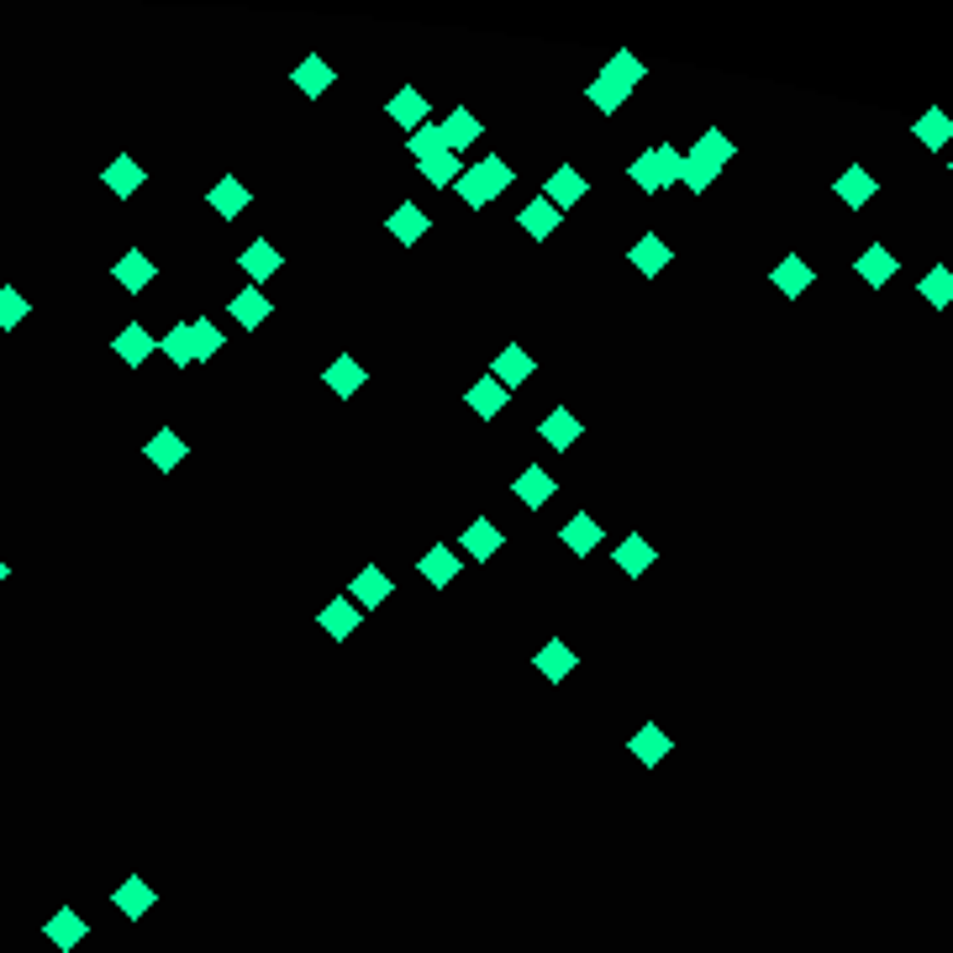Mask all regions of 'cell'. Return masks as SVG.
<instances>
[{"label": "cell", "instance_id": "6da1fadb", "mask_svg": "<svg viewBox=\"0 0 953 953\" xmlns=\"http://www.w3.org/2000/svg\"><path fill=\"white\" fill-rule=\"evenodd\" d=\"M732 153H738V143H732L722 127H706V132H701V143L686 153L680 184H686V190H695V195H706V190H712V179L732 164Z\"/></svg>", "mask_w": 953, "mask_h": 953}, {"label": "cell", "instance_id": "7a4b0ae2", "mask_svg": "<svg viewBox=\"0 0 953 953\" xmlns=\"http://www.w3.org/2000/svg\"><path fill=\"white\" fill-rule=\"evenodd\" d=\"M643 59H632V53H611L606 59V69H600L596 80H591V106H600V117H611V111H622V100L632 95V85H643Z\"/></svg>", "mask_w": 953, "mask_h": 953}, {"label": "cell", "instance_id": "3957f363", "mask_svg": "<svg viewBox=\"0 0 953 953\" xmlns=\"http://www.w3.org/2000/svg\"><path fill=\"white\" fill-rule=\"evenodd\" d=\"M507 184H511V164L501 158V153H485L475 169H464V175L453 179L458 201H464V206H475V211H485L496 195H507Z\"/></svg>", "mask_w": 953, "mask_h": 953}, {"label": "cell", "instance_id": "277c9868", "mask_svg": "<svg viewBox=\"0 0 953 953\" xmlns=\"http://www.w3.org/2000/svg\"><path fill=\"white\" fill-rule=\"evenodd\" d=\"M680 169H686V153L669 148V143H658V148H648L643 158H632V169H627V175H632V184H638V190H648V195H654V190L680 184Z\"/></svg>", "mask_w": 953, "mask_h": 953}, {"label": "cell", "instance_id": "5b68a950", "mask_svg": "<svg viewBox=\"0 0 953 953\" xmlns=\"http://www.w3.org/2000/svg\"><path fill=\"white\" fill-rule=\"evenodd\" d=\"M585 195H591V184H585V175H580V169H574V164H559V169H553V175L543 179V201H548V206H553V211H569V206H580V201H585Z\"/></svg>", "mask_w": 953, "mask_h": 953}, {"label": "cell", "instance_id": "8992f818", "mask_svg": "<svg viewBox=\"0 0 953 953\" xmlns=\"http://www.w3.org/2000/svg\"><path fill=\"white\" fill-rule=\"evenodd\" d=\"M895 269H901V259H895V253L885 248V242H869L865 253L854 259V274L865 279L869 290H885V285L895 279Z\"/></svg>", "mask_w": 953, "mask_h": 953}, {"label": "cell", "instance_id": "52a82bcc", "mask_svg": "<svg viewBox=\"0 0 953 953\" xmlns=\"http://www.w3.org/2000/svg\"><path fill=\"white\" fill-rule=\"evenodd\" d=\"M833 195L843 201L848 211H865L874 195H880V184H874V175H869L865 164H848L843 175H837V184H833Z\"/></svg>", "mask_w": 953, "mask_h": 953}, {"label": "cell", "instance_id": "ba28073f", "mask_svg": "<svg viewBox=\"0 0 953 953\" xmlns=\"http://www.w3.org/2000/svg\"><path fill=\"white\" fill-rule=\"evenodd\" d=\"M227 317L238 322V327H248V332H259L274 317V300L259 290V285H248V290H238V296L227 300Z\"/></svg>", "mask_w": 953, "mask_h": 953}, {"label": "cell", "instance_id": "9c48e42d", "mask_svg": "<svg viewBox=\"0 0 953 953\" xmlns=\"http://www.w3.org/2000/svg\"><path fill=\"white\" fill-rule=\"evenodd\" d=\"M501 543H507V533L490 522V516H475L469 527H464V537H458V548L475 559V564H485V559H496L501 553Z\"/></svg>", "mask_w": 953, "mask_h": 953}, {"label": "cell", "instance_id": "30bf717a", "mask_svg": "<svg viewBox=\"0 0 953 953\" xmlns=\"http://www.w3.org/2000/svg\"><path fill=\"white\" fill-rule=\"evenodd\" d=\"M111 901H117V912L127 917V922H143L153 906H158V891H153L143 874H132V880H121V885H117V895H111Z\"/></svg>", "mask_w": 953, "mask_h": 953}, {"label": "cell", "instance_id": "8fae6325", "mask_svg": "<svg viewBox=\"0 0 953 953\" xmlns=\"http://www.w3.org/2000/svg\"><path fill=\"white\" fill-rule=\"evenodd\" d=\"M317 622H322V632H327L332 643H348L358 627H364V611H358L348 596H332L327 606H322V617H317Z\"/></svg>", "mask_w": 953, "mask_h": 953}, {"label": "cell", "instance_id": "7c38bea8", "mask_svg": "<svg viewBox=\"0 0 953 953\" xmlns=\"http://www.w3.org/2000/svg\"><path fill=\"white\" fill-rule=\"evenodd\" d=\"M533 354L522 348V343H507L501 354H496V364H490V380H501L507 390H516V385H527L533 380Z\"/></svg>", "mask_w": 953, "mask_h": 953}, {"label": "cell", "instance_id": "4fadbf2b", "mask_svg": "<svg viewBox=\"0 0 953 953\" xmlns=\"http://www.w3.org/2000/svg\"><path fill=\"white\" fill-rule=\"evenodd\" d=\"M390 591H395V585H390V574L385 569H358L354 580H348V600H354L358 611H369V606H385L390 600Z\"/></svg>", "mask_w": 953, "mask_h": 953}, {"label": "cell", "instance_id": "5bb4252c", "mask_svg": "<svg viewBox=\"0 0 953 953\" xmlns=\"http://www.w3.org/2000/svg\"><path fill=\"white\" fill-rule=\"evenodd\" d=\"M43 938H48V943H53L59 953H74V949H80V943L90 938V922L80 917V912H69V906H63V912H53V917H48Z\"/></svg>", "mask_w": 953, "mask_h": 953}, {"label": "cell", "instance_id": "9a60e30c", "mask_svg": "<svg viewBox=\"0 0 953 953\" xmlns=\"http://www.w3.org/2000/svg\"><path fill=\"white\" fill-rule=\"evenodd\" d=\"M427 111H432V106H427V95H421L417 85H401L390 95V121L406 127V138H412L417 127H427Z\"/></svg>", "mask_w": 953, "mask_h": 953}, {"label": "cell", "instance_id": "2e32d148", "mask_svg": "<svg viewBox=\"0 0 953 953\" xmlns=\"http://www.w3.org/2000/svg\"><path fill=\"white\" fill-rule=\"evenodd\" d=\"M238 264H242V274H248V279H253V285L264 290V279H269V274H279V269H285V253H279L274 242L259 238V242H248V248L238 253Z\"/></svg>", "mask_w": 953, "mask_h": 953}, {"label": "cell", "instance_id": "e0dca14e", "mask_svg": "<svg viewBox=\"0 0 953 953\" xmlns=\"http://www.w3.org/2000/svg\"><path fill=\"white\" fill-rule=\"evenodd\" d=\"M537 438H543L548 448H559V453H564V448H574L580 438H585V421L559 406V412H548V417L537 421Z\"/></svg>", "mask_w": 953, "mask_h": 953}, {"label": "cell", "instance_id": "ac0fdd59", "mask_svg": "<svg viewBox=\"0 0 953 953\" xmlns=\"http://www.w3.org/2000/svg\"><path fill=\"white\" fill-rule=\"evenodd\" d=\"M417 574L432 585V591H448V585H453V574H458V553H453L448 543H432V548L417 559Z\"/></svg>", "mask_w": 953, "mask_h": 953}, {"label": "cell", "instance_id": "d6986e66", "mask_svg": "<svg viewBox=\"0 0 953 953\" xmlns=\"http://www.w3.org/2000/svg\"><path fill=\"white\" fill-rule=\"evenodd\" d=\"M111 348H117V358L127 364V369H138V364H148V354L158 348V337H153L143 322H127V327L111 337Z\"/></svg>", "mask_w": 953, "mask_h": 953}, {"label": "cell", "instance_id": "ffe728a7", "mask_svg": "<svg viewBox=\"0 0 953 953\" xmlns=\"http://www.w3.org/2000/svg\"><path fill=\"white\" fill-rule=\"evenodd\" d=\"M770 279H775V290H779L785 300H801L806 290H811V279H817V274H811V264H806L801 253H785Z\"/></svg>", "mask_w": 953, "mask_h": 953}, {"label": "cell", "instance_id": "44dd1931", "mask_svg": "<svg viewBox=\"0 0 953 953\" xmlns=\"http://www.w3.org/2000/svg\"><path fill=\"white\" fill-rule=\"evenodd\" d=\"M100 179H106V190H111L117 201H132V195L143 190L148 169H143L138 158H127V153H121V158H111V164H106V175H100Z\"/></svg>", "mask_w": 953, "mask_h": 953}, {"label": "cell", "instance_id": "7402d4cb", "mask_svg": "<svg viewBox=\"0 0 953 953\" xmlns=\"http://www.w3.org/2000/svg\"><path fill=\"white\" fill-rule=\"evenodd\" d=\"M111 279H117L121 290H132V296H138V290H148L153 279H158V264H153L148 253H138V248H132V253H121V259H117Z\"/></svg>", "mask_w": 953, "mask_h": 953}, {"label": "cell", "instance_id": "603a6c76", "mask_svg": "<svg viewBox=\"0 0 953 953\" xmlns=\"http://www.w3.org/2000/svg\"><path fill=\"white\" fill-rule=\"evenodd\" d=\"M627 259H632V269H638L643 279H654V274H664V269H669L675 248H669L664 238H654V233H643V238L632 242V253H627Z\"/></svg>", "mask_w": 953, "mask_h": 953}, {"label": "cell", "instance_id": "cb8c5ba5", "mask_svg": "<svg viewBox=\"0 0 953 953\" xmlns=\"http://www.w3.org/2000/svg\"><path fill=\"white\" fill-rule=\"evenodd\" d=\"M322 385L332 390V395H343V401H348V395H358V390L369 385V369H364V364H358V358H332L327 364V374H322Z\"/></svg>", "mask_w": 953, "mask_h": 953}, {"label": "cell", "instance_id": "d4e9b609", "mask_svg": "<svg viewBox=\"0 0 953 953\" xmlns=\"http://www.w3.org/2000/svg\"><path fill=\"white\" fill-rule=\"evenodd\" d=\"M537 675H543V680H553V686H559V680H569V675H574V664H580V658H574V648H569L564 638H548V643H543V648H537Z\"/></svg>", "mask_w": 953, "mask_h": 953}, {"label": "cell", "instance_id": "484cf974", "mask_svg": "<svg viewBox=\"0 0 953 953\" xmlns=\"http://www.w3.org/2000/svg\"><path fill=\"white\" fill-rule=\"evenodd\" d=\"M669 748H675V743H669V732H664L658 722H643V727L632 732V759H638L643 770L664 764V759H669Z\"/></svg>", "mask_w": 953, "mask_h": 953}, {"label": "cell", "instance_id": "4316f807", "mask_svg": "<svg viewBox=\"0 0 953 953\" xmlns=\"http://www.w3.org/2000/svg\"><path fill=\"white\" fill-rule=\"evenodd\" d=\"M248 201H253V195H248V184H242L238 175H222L216 184H211V211H216L222 222L242 216V211H248Z\"/></svg>", "mask_w": 953, "mask_h": 953}, {"label": "cell", "instance_id": "83f0119b", "mask_svg": "<svg viewBox=\"0 0 953 953\" xmlns=\"http://www.w3.org/2000/svg\"><path fill=\"white\" fill-rule=\"evenodd\" d=\"M559 537H564V548H569V553L591 559V553L600 548V522L591 516V511H574V516L564 522V533H559Z\"/></svg>", "mask_w": 953, "mask_h": 953}, {"label": "cell", "instance_id": "f1b7e54d", "mask_svg": "<svg viewBox=\"0 0 953 953\" xmlns=\"http://www.w3.org/2000/svg\"><path fill=\"white\" fill-rule=\"evenodd\" d=\"M143 453H148L153 469H164V475H169V469H179V464H184V453H190V448H184V438H179L175 427H158Z\"/></svg>", "mask_w": 953, "mask_h": 953}, {"label": "cell", "instance_id": "f546056e", "mask_svg": "<svg viewBox=\"0 0 953 953\" xmlns=\"http://www.w3.org/2000/svg\"><path fill=\"white\" fill-rule=\"evenodd\" d=\"M511 490H516V501H522V507L537 511V507H548V496H553L559 485H553V475H548L543 464H527V469L516 475V485H511Z\"/></svg>", "mask_w": 953, "mask_h": 953}, {"label": "cell", "instance_id": "4dcf8cb0", "mask_svg": "<svg viewBox=\"0 0 953 953\" xmlns=\"http://www.w3.org/2000/svg\"><path fill=\"white\" fill-rule=\"evenodd\" d=\"M385 227H390V238L401 242V248H412V242L427 238V216H421L417 201H401V206L390 211V222H385Z\"/></svg>", "mask_w": 953, "mask_h": 953}, {"label": "cell", "instance_id": "1f68e13d", "mask_svg": "<svg viewBox=\"0 0 953 953\" xmlns=\"http://www.w3.org/2000/svg\"><path fill=\"white\" fill-rule=\"evenodd\" d=\"M507 395H511V390L501 385V380H490V374H485V380H475V385H469L464 406H475L479 421H496V417H501V406H507Z\"/></svg>", "mask_w": 953, "mask_h": 953}, {"label": "cell", "instance_id": "d6a6232c", "mask_svg": "<svg viewBox=\"0 0 953 953\" xmlns=\"http://www.w3.org/2000/svg\"><path fill=\"white\" fill-rule=\"evenodd\" d=\"M617 569L622 574H632V580H643V569H654L658 564V548L648 543V537H627V543H617Z\"/></svg>", "mask_w": 953, "mask_h": 953}, {"label": "cell", "instance_id": "836d02e7", "mask_svg": "<svg viewBox=\"0 0 953 953\" xmlns=\"http://www.w3.org/2000/svg\"><path fill=\"white\" fill-rule=\"evenodd\" d=\"M479 117L469 111V106H458V111H448V121H443V138H448V153H464V148H475L479 143Z\"/></svg>", "mask_w": 953, "mask_h": 953}, {"label": "cell", "instance_id": "e575fe53", "mask_svg": "<svg viewBox=\"0 0 953 953\" xmlns=\"http://www.w3.org/2000/svg\"><path fill=\"white\" fill-rule=\"evenodd\" d=\"M290 80H296V90H306V95L317 100L322 90H332L337 69H327V59H322V53H306V59L296 63V74H290Z\"/></svg>", "mask_w": 953, "mask_h": 953}, {"label": "cell", "instance_id": "d590c367", "mask_svg": "<svg viewBox=\"0 0 953 953\" xmlns=\"http://www.w3.org/2000/svg\"><path fill=\"white\" fill-rule=\"evenodd\" d=\"M917 296H922L932 311H949V306H953V269L949 264H932L922 279H917Z\"/></svg>", "mask_w": 953, "mask_h": 953}, {"label": "cell", "instance_id": "8d00e7d4", "mask_svg": "<svg viewBox=\"0 0 953 953\" xmlns=\"http://www.w3.org/2000/svg\"><path fill=\"white\" fill-rule=\"evenodd\" d=\"M516 222H522V233H527V238H553V233H559V222H564V211H553L548 206V201H543V195H537L533 206H522V216H516Z\"/></svg>", "mask_w": 953, "mask_h": 953}, {"label": "cell", "instance_id": "74e56055", "mask_svg": "<svg viewBox=\"0 0 953 953\" xmlns=\"http://www.w3.org/2000/svg\"><path fill=\"white\" fill-rule=\"evenodd\" d=\"M417 175L427 179L432 190H448L453 179L464 175V158H458V153H432V158H421L417 164Z\"/></svg>", "mask_w": 953, "mask_h": 953}, {"label": "cell", "instance_id": "f35d334b", "mask_svg": "<svg viewBox=\"0 0 953 953\" xmlns=\"http://www.w3.org/2000/svg\"><path fill=\"white\" fill-rule=\"evenodd\" d=\"M912 132H917V143H922V148H949L953 143V121L943 117V111H927V117H917L912 121Z\"/></svg>", "mask_w": 953, "mask_h": 953}, {"label": "cell", "instance_id": "ab89813d", "mask_svg": "<svg viewBox=\"0 0 953 953\" xmlns=\"http://www.w3.org/2000/svg\"><path fill=\"white\" fill-rule=\"evenodd\" d=\"M190 343H195V364H206V358L222 354V327L206 322V317H195V322H190Z\"/></svg>", "mask_w": 953, "mask_h": 953}, {"label": "cell", "instance_id": "60d3db41", "mask_svg": "<svg viewBox=\"0 0 953 953\" xmlns=\"http://www.w3.org/2000/svg\"><path fill=\"white\" fill-rule=\"evenodd\" d=\"M406 153H417V164H421V158H432V153H448L443 127H438V121H427V127H417V132L406 138Z\"/></svg>", "mask_w": 953, "mask_h": 953}, {"label": "cell", "instance_id": "b9f144b4", "mask_svg": "<svg viewBox=\"0 0 953 953\" xmlns=\"http://www.w3.org/2000/svg\"><path fill=\"white\" fill-rule=\"evenodd\" d=\"M27 311H32V300L22 296L16 285H5V290H0V327H5V332L22 327V322H27Z\"/></svg>", "mask_w": 953, "mask_h": 953}, {"label": "cell", "instance_id": "7bdbcfd3", "mask_svg": "<svg viewBox=\"0 0 953 953\" xmlns=\"http://www.w3.org/2000/svg\"><path fill=\"white\" fill-rule=\"evenodd\" d=\"M158 348L169 354V364H179V369H190V364H195V343H190V322H179V327L169 332V337H164Z\"/></svg>", "mask_w": 953, "mask_h": 953}, {"label": "cell", "instance_id": "ee69618b", "mask_svg": "<svg viewBox=\"0 0 953 953\" xmlns=\"http://www.w3.org/2000/svg\"><path fill=\"white\" fill-rule=\"evenodd\" d=\"M5 574H11V569H5V559H0V585H5Z\"/></svg>", "mask_w": 953, "mask_h": 953}, {"label": "cell", "instance_id": "f6af8a7d", "mask_svg": "<svg viewBox=\"0 0 953 953\" xmlns=\"http://www.w3.org/2000/svg\"><path fill=\"white\" fill-rule=\"evenodd\" d=\"M949 175H953V158H949Z\"/></svg>", "mask_w": 953, "mask_h": 953}]
</instances>
